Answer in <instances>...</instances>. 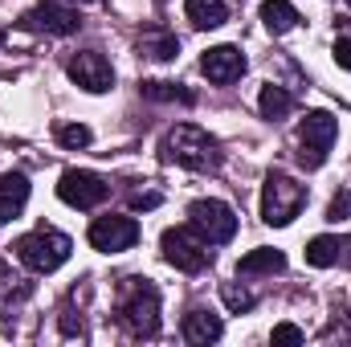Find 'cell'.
Instances as JSON below:
<instances>
[{
  "instance_id": "15",
  "label": "cell",
  "mask_w": 351,
  "mask_h": 347,
  "mask_svg": "<svg viewBox=\"0 0 351 347\" xmlns=\"http://www.w3.org/2000/svg\"><path fill=\"white\" fill-rule=\"evenodd\" d=\"M184 12H188V21H192L196 29H221V25L229 21L225 0H188Z\"/></svg>"
},
{
  "instance_id": "21",
  "label": "cell",
  "mask_w": 351,
  "mask_h": 347,
  "mask_svg": "<svg viewBox=\"0 0 351 347\" xmlns=\"http://www.w3.org/2000/svg\"><path fill=\"white\" fill-rule=\"evenodd\" d=\"M335 241H339V237H327V233H323V237H315V241L306 246V261H311V265H319V270L335 265Z\"/></svg>"
},
{
  "instance_id": "30",
  "label": "cell",
  "mask_w": 351,
  "mask_h": 347,
  "mask_svg": "<svg viewBox=\"0 0 351 347\" xmlns=\"http://www.w3.org/2000/svg\"><path fill=\"white\" fill-rule=\"evenodd\" d=\"M86 4H94V0H86Z\"/></svg>"
},
{
  "instance_id": "28",
  "label": "cell",
  "mask_w": 351,
  "mask_h": 347,
  "mask_svg": "<svg viewBox=\"0 0 351 347\" xmlns=\"http://www.w3.org/2000/svg\"><path fill=\"white\" fill-rule=\"evenodd\" d=\"M160 204V192H135L131 196V208H156Z\"/></svg>"
},
{
  "instance_id": "12",
  "label": "cell",
  "mask_w": 351,
  "mask_h": 347,
  "mask_svg": "<svg viewBox=\"0 0 351 347\" xmlns=\"http://www.w3.org/2000/svg\"><path fill=\"white\" fill-rule=\"evenodd\" d=\"M200 74L217 86H229L245 74V53L237 45H213L204 58H200Z\"/></svg>"
},
{
  "instance_id": "8",
  "label": "cell",
  "mask_w": 351,
  "mask_h": 347,
  "mask_svg": "<svg viewBox=\"0 0 351 347\" xmlns=\"http://www.w3.org/2000/svg\"><path fill=\"white\" fill-rule=\"evenodd\" d=\"M58 196H62L70 208H98V204L110 196V184L94 172L70 168V172H62V180H58Z\"/></svg>"
},
{
  "instance_id": "19",
  "label": "cell",
  "mask_w": 351,
  "mask_h": 347,
  "mask_svg": "<svg viewBox=\"0 0 351 347\" xmlns=\"http://www.w3.org/2000/svg\"><path fill=\"white\" fill-rule=\"evenodd\" d=\"M143 53H152L156 62H172L180 53V41L172 33H152V37H143Z\"/></svg>"
},
{
  "instance_id": "16",
  "label": "cell",
  "mask_w": 351,
  "mask_h": 347,
  "mask_svg": "<svg viewBox=\"0 0 351 347\" xmlns=\"http://www.w3.org/2000/svg\"><path fill=\"white\" fill-rule=\"evenodd\" d=\"M286 270V254L282 250H254V254H245V258L237 261V274H282Z\"/></svg>"
},
{
  "instance_id": "2",
  "label": "cell",
  "mask_w": 351,
  "mask_h": 347,
  "mask_svg": "<svg viewBox=\"0 0 351 347\" xmlns=\"http://www.w3.org/2000/svg\"><path fill=\"white\" fill-rule=\"evenodd\" d=\"M160 156L168 164H180V168H192V172H213L221 168V147L208 131L192 127V123H180L172 127L164 139H160Z\"/></svg>"
},
{
  "instance_id": "17",
  "label": "cell",
  "mask_w": 351,
  "mask_h": 347,
  "mask_svg": "<svg viewBox=\"0 0 351 347\" xmlns=\"http://www.w3.org/2000/svg\"><path fill=\"white\" fill-rule=\"evenodd\" d=\"M262 25L269 33H290L298 25V12L290 0H262Z\"/></svg>"
},
{
  "instance_id": "18",
  "label": "cell",
  "mask_w": 351,
  "mask_h": 347,
  "mask_svg": "<svg viewBox=\"0 0 351 347\" xmlns=\"http://www.w3.org/2000/svg\"><path fill=\"white\" fill-rule=\"evenodd\" d=\"M258 106H262V115L269 119V123H278V119H286L290 110H294V98H290V90L282 86H262V98H258Z\"/></svg>"
},
{
  "instance_id": "25",
  "label": "cell",
  "mask_w": 351,
  "mask_h": 347,
  "mask_svg": "<svg viewBox=\"0 0 351 347\" xmlns=\"http://www.w3.org/2000/svg\"><path fill=\"white\" fill-rule=\"evenodd\" d=\"M302 339H306V335H302V331H298V327H294V323H278V327H274V344H302Z\"/></svg>"
},
{
  "instance_id": "7",
  "label": "cell",
  "mask_w": 351,
  "mask_h": 347,
  "mask_svg": "<svg viewBox=\"0 0 351 347\" xmlns=\"http://www.w3.org/2000/svg\"><path fill=\"white\" fill-rule=\"evenodd\" d=\"M188 221H192V229H196L208 246H225V241H233V233H237V213H233L225 200H192V204H188Z\"/></svg>"
},
{
  "instance_id": "29",
  "label": "cell",
  "mask_w": 351,
  "mask_h": 347,
  "mask_svg": "<svg viewBox=\"0 0 351 347\" xmlns=\"http://www.w3.org/2000/svg\"><path fill=\"white\" fill-rule=\"evenodd\" d=\"M0 41H4V33H0Z\"/></svg>"
},
{
  "instance_id": "6",
  "label": "cell",
  "mask_w": 351,
  "mask_h": 347,
  "mask_svg": "<svg viewBox=\"0 0 351 347\" xmlns=\"http://www.w3.org/2000/svg\"><path fill=\"white\" fill-rule=\"evenodd\" d=\"M160 250H164V258L172 261L176 270H184V274H200L208 261H213V250H208V241L196 233V229H164V237H160Z\"/></svg>"
},
{
  "instance_id": "1",
  "label": "cell",
  "mask_w": 351,
  "mask_h": 347,
  "mask_svg": "<svg viewBox=\"0 0 351 347\" xmlns=\"http://www.w3.org/2000/svg\"><path fill=\"white\" fill-rule=\"evenodd\" d=\"M114 315L127 335L152 339L160 331V290L152 278H123L114 294Z\"/></svg>"
},
{
  "instance_id": "11",
  "label": "cell",
  "mask_w": 351,
  "mask_h": 347,
  "mask_svg": "<svg viewBox=\"0 0 351 347\" xmlns=\"http://www.w3.org/2000/svg\"><path fill=\"white\" fill-rule=\"evenodd\" d=\"M66 70H70V78H74V82H78L82 90H90V94H102V90L114 86V70H110V62H106L98 49L74 53Z\"/></svg>"
},
{
  "instance_id": "10",
  "label": "cell",
  "mask_w": 351,
  "mask_h": 347,
  "mask_svg": "<svg viewBox=\"0 0 351 347\" xmlns=\"http://www.w3.org/2000/svg\"><path fill=\"white\" fill-rule=\"evenodd\" d=\"M139 241V225L131 217H98L90 225V246L98 254H123Z\"/></svg>"
},
{
  "instance_id": "5",
  "label": "cell",
  "mask_w": 351,
  "mask_h": 347,
  "mask_svg": "<svg viewBox=\"0 0 351 347\" xmlns=\"http://www.w3.org/2000/svg\"><path fill=\"white\" fill-rule=\"evenodd\" d=\"M335 135H339V123L327 115V110H311L306 119H302V127H298V164L302 168H323L327 164V152H331V143H335Z\"/></svg>"
},
{
  "instance_id": "24",
  "label": "cell",
  "mask_w": 351,
  "mask_h": 347,
  "mask_svg": "<svg viewBox=\"0 0 351 347\" xmlns=\"http://www.w3.org/2000/svg\"><path fill=\"white\" fill-rule=\"evenodd\" d=\"M348 217H351V192H339V196L327 204V221L339 225V221H348Z\"/></svg>"
},
{
  "instance_id": "3",
  "label": "cell",
  "mask_w": 351,
  "mask_h": 347,
  "mask_svg": "<svg viewBox=\"0 0 351 347\" xmlns=\"http://www.w3.org/2000/svg\"><path fill=\"white\" fill-rule=\"evenodd\" d=\"M302 204H306V188L298 180H290V176H282V172L265 176V184H262V221L265 225H274V229L290 225L302 213Z\"/></svg>"
},
{
  "instance_id": "14",
  "label": "cell",
  "mask_w": 351,
  "mask_h": 347,
  "mask_svg": "<svg viewBox=\"0 0 351 347\" xmlns=\"http://www.w3.org/2000/svg\"><path fill=\"white\" fill-rule=\"evenodd\" d=\"M29 200V176L25 172H4L0 176V225H8Z\"/></svg>"
},
{
  "instance_id": "4",
  "label": "cell",
  "mask_w": 351,
  "mask_h": 347,
  "mask_svg": "<svg viewBox=\"0 0 351 347\" xmlns=\"http://www.w3.org/2000/svg\"><path fill=\"white\" fill-rule=\"evenodd\" d=\"M70 250H74V241L66 233H58V229H37V233H25L16 241V258L29 270H37V274H53L58 265H66Z\"/></svg>"
},
{
  "instance_id": "20",
  "label": "cell",
  "mask_w": 351,
  "mask_h": 347,
  "mask_svg": "<svg viewBox=\"0 0 351 347\" xmlns=\"http://www.w3.org/2000/svg\"><path fill=\"white\" fill-rule=\"evenodd\" d=\"M221 298H225V307H229V311H237V315L258 307V294H254V290H245V286H237V282H225V286H221Z\"/></svg>"
},
{
  "instance_id": "26",
  "label": "cell",
  "mask_w": 351,
  "mask_h": 347,
  "mask_svg": "<svg viewBox=\"0 0 351 347\" xmlns=\"http://www.w3.org/2000/svg\"><path fill=\"white\" fill-rule=\"evenodd\" d=\"M331 58H335L343 70H351V37H339V41L331 45Z\"/></svg>"
},
{
  "instance_id": "27",
  "label": "cell",
  "mask_w": 351,
  "mask_h": 347,
  "mask_svg": "<svg viewBox=\"0 0 351 347\" xmlns=\"http://www.w3.org/2000/svg\"><path fill=\"white\" fill-rule=\"evenodd\" d=\"M335 265H348L351 270V237H339L335 241Z\"/></svg>"
},
{
  "instance_id": "13",
  "label": "cell",
  "mask_w": 351,
  "mask_h": 347,
  "mask_svg": "<svg viewBox=\"0 0 351 347\" xmlns=\"http://www.w3.org/2000/svg\"><path fill=\"white\" fill-rule=\"evenodd\" d=\"M221 335H225V323H221L213 311H200V307H196V311L184 315V339H188V344L208 347V344H217Z\"/></svg>"
},
{
  "instance_id": "22",
  "label": "cell",
  "mask_w": 351,
  "mask_h": 347,
  "mask_svg": "<svg viewBox=\"0 0 351 347\" xmlns=\"http://www.w3.org/2000/svg\"><path fill=\"white\" fill-rule=\"evenodd\" d=\"M90 139H94V131H90L86 123H66V127H58V143H62V147H70V152L90 147Z\"/></svg>"
},
{
  "instance_id": "23",
  "label": "cell",
  "mask_w": 351,
  "mask_h": 347,
  "mask_svg": "<svg viewBox=\"0 0 351 347\" xmlns=\"http://www.w3.org/2000/svg\"><path fill=\"white\" fill-rule=\"evenodd\" d=\"M143 98H152V102H192V94L188 90H180V86H172V82H143Z\"/></svg>"
},
{
  "instance_id": "9",
  "label": "cell",
  "mask_w": 351,
  "mask_h": 347,
  "mask_svg": "<svg viewBox=\"0 0 351 347\" xmlns=\"http://www.w3.org/2000/svg\"><path fill=\"white\" fill-rule=\"evenodd\" d=\"M21 25H25V29H33V33L70 37V33H78V29H82V16H78L74 8H66V4L45 0V4H37V8H29V12L21 16Z\"/></svg>"
}]
</instances>
